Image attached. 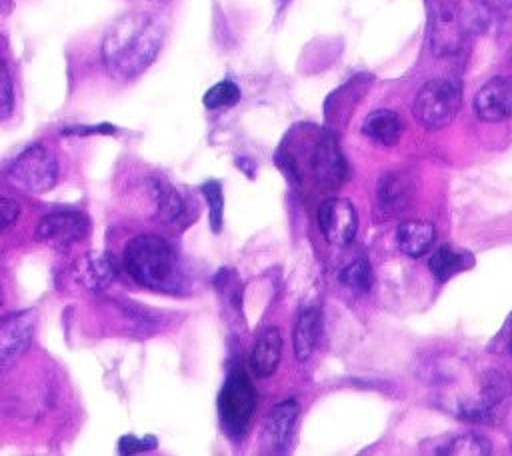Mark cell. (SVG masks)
I'll list each match as a JSON object with an SVG mask.
<instances>
[{"label": "cell", "mask_w": 512, "mask_h": 456, "mask_svg": "<svg viewBox=\"0 0 512 456\" xmlns=\"http://www.w3.org/2000/svg\"><path fill=\"white\" fill-rule=\"evenodd\" d=\"M164 24L150 12L134 10L116 18L102 40V62L116 80L140 76L158 56Z\"/></svg>", "instance_id": "6da1fadb"}, {"label": "cell", "mask_w": 512, "mask_h": 456, "mask_svg": "<svg viewBox=\"0 0 512 456\" xmlns=\"http://www.w3.org/2000/svg\"><path fill=\"white\" fill-rule=\"evenodd\" d=\"M276 160L294 182L310 178L332 188L346 178V162L334 136L312 126L294 128L282 142Z\"/></svg>", "instance_id": "7a4b0ae2"}, {"label": "cell", "mask_w": 512, "mask_h": 456, "mask_svg": "<svg viewBox=\"0 0 512 456\" xmlns=\"http://www.w3.org/2000/svg\"><path fill=\"white\" fill-rule=\"evenodd\" d=\"M126 272L152 290H174L180 282V262L172 244L160 236L142 234L132 238L122 254Z\"/></svg>", "instance_id": "3957f363"}, {"label": "cell", "mask_w": 512, "mask_h": 456, "mask_svg": "<svg viewBox=\"0 0 512 456\" xmlns=\"http://www.w3.org/2000/svg\"><path fill=\"white\" fill-rule=\"evenodd\" d=\"M6 180L26 194L48 192L58 180V160L44 144H32L8 164Z\"/></svg>", "instance_id": "277c9868"}, {"label": "cell", "mask_w": 512, "mask_h": 456, "mask_svg": "<svg viewBox=\"0 0 512 456\" xmlns=\"http://www.w3.org/2000/svg\"><path fill=\"white\" fill-rule=\"evenodd\" d=\"M460 104L462 92L458 82L450 78H434L418 90L412 112L426 130H440L456 118Z\"/></svg>", "instance_id": "5b68a950"}, {"label": "cell", "mask_w": 512, "mask_h": 456, "mask_svg": "<svg viewBox=\"0 0 512 456\" xmlns=\"http://www.w3.org/2000/svg\"><path fill=\"white\" fill-rule=\"evenodd\" d=\"M254 410L256 390L250 378L242 370L232 372L218 394V416L226 434L230 438H242L248 430Z\"/></svg>", "instance_id": "8992f818"}, {"label": "cell", "mask_w": 512, "mask_h": 456, "mask_svg": "<svg viewBox=\"0 0 512 456\" xmlns=\"http://www.w3.org/2000/svg\"><path fill=\"white\" fill-rule=\"evenodd\" d=\"M90 232V220L76 210H60L40 218L36 226V240L54 248L66 250L80 242Z\"/></svg>", "instance_id": "52a82bcc"}, {"label": "cell", "mask_w": 512, "mask_h": 456, "mask_svg": "<svg viewBox=\"0 0 512 456\" xmlns=\"http://www.w3.org/2000/svg\"><path fill=\"white\" fill-rule=\"evenodd\" d=\"M34 328V310H16L0 318V372L12 368L26 354Z\"/></svg>", "instance_id": "ba28073f"}, {"label": "cell", "mask_w": 512, "mask_h": 456, "mask_svg": "<svg viewBox=\"0 0 512 456\" xmlns=\"http://www.w3.org/2000/svg\"><path fill=\"white\" fill-rule=\"evenodd\" d=\"M318 226L330 244H350L358 228V214L354 204L346 198L324 200L318 208Z\"/></svg>", "instance_id": "9c48e42d"}, {"label": "cell", "mask_w": 512, "mask_h": 456, "mask_svg": "<svg viewBox=\"0 0 512 456\" xmlns=\"http://www.w3.org/2000/svg\"><path fill=\"white\" fill-rule=\"evenodd\" d=\"M476 116L484 122H500L512 116V76H494L478 88L472 100Z\"/></svg>", "instance_id": "30bf717a"}, {"label": "cell", "mask_w": 512, "mask_h": 456, "mask_svg": "<svg viewBox=\"0 0 512 456\" xmlns=\"http://www.w3.org/2000/svg\"><path fill=\"white\" fill-rule=\"evenodd\" d=\"M72 278L88 292L106 290L116 278V264L106 252H86L70 268Z\"/></svg>", "instance_id": "8fae6325"}, {"label": "cell", "mask_w": 512, "mask_h": 456, "mask_svg": "<svg viewBox=\"0 0 512 456\" xmlns=\"http://www.w3.org/2000/svg\"><path fill=\"white\" fill-rule=\"evenodd\" d=\"M300 406L294 398L278 402L266 416L264 422V442L270 452H284L290 444L292 430L298 418Z\"/></svg>", "instance_id": "7c38bea8"}, {"label": "cell", "mask_w": 512, "mask_h": 456, "mask_svg": "<svg viewBox=\"0 0 512 456\" xmlns=\"http://www.w3.org/2000/svg\"><path fill=\"white\" fill-rule=\"evenodd\" d=\"M416 194L414 180L404 172H388L378 180V204L388 214L404 212Z\"/></svg>", "instance_id": "4fadbf2b"}, {"label": "cell", "mask_w": 512, "mask_h": 456, "mask_svg": "<svg viewBox=\"0 0 512 456\" xmlns=\"http://www.w3.org/2000/svg\"><path fill=\"white\" fill-rule=\"evenodd\" d=\"M280 358H282V334L276 326H268L260 332L254 344V350L250 356L252 370L256 372V376L266 378L276 372Z\"/></svg>", "instance_id": "5bb4252c"}, {"label": "cell", "mask_w": 512, "mask_h": 456, "mask_svg": "<svg viewBox=\"0 0 512 456\" xmlns=\"http://www.w3.org/2000/svg\"><path fill=\"white\" fill-rule=\"evenodd\" d=\"M404 130L402 118L392 110H374L362 122V134L382 146H392L400 140Z\"/></svg>", "instance_id": "9a60e30c"}, {"label": "cell", "mask_w": 512, "mask_h": 456, "mask_svg": "<svg viewBox=\"0 0 512 456\" xmlns=\"http://www.w3.org/2000/svg\"><path fill=\"white\" fill-rule=\"evenodd\" d=\"M320 330H322V320H320V312L316 308H308V310L300 312L296 326H294V336H292L294 356L298 362L310 360V356L316 350Z\"/></svg>", "instance_id": "2e32d148"}, {"label": "cell", "mask_w": 512, "mask_h": 456, "mask_svg": "<svg viewBox=\"0 0 512 456\" xmlns=\"http://www.w3.org/2000/svg\"><path fill=\"white\" fill-rule=\"evenodd\" d=\"M436 238V230L430 222L424 220H412V222H404L396 228V242L398 248L412 258H418L422 254L428 252V248L432 246Z\"/></svg>", "instance_id": "e0dca14e"}, {"label": "cell", "mask_w": 512, "mask_h": 456, "mask_svg": "<svg viewBox=\"0 0 512 456\" xmlns=\"http://www.w3.org/2000/svg\"><path fill=\"white\" fill-rule=\"evenodd\" d=\"M154 204L158 218L168 226H184L186 222V202L184 198L166 182L154 184Z\"/></svg>", "instance_id": "ac0fdd59"}, {"label": "cell", "mask_w": 512, "mask_h": 456, "mask_svg": "<svg viewBox=\"0 0 512 456\" xmlns=\"http://www.w3.org/2000/svg\"><path fill=\"white\" fill-rule=\"evenodd\" d=\"M472 264H474L472 254H468V252H458V250H454L452 246H446V244L440 246V248L432 254V258H430V262H428L430 272L436 276L438 282H446V280L452 278L454 274H458V272L470 268Z\"/></svg>", "instance_id": "d6986e66"}, {"label": "cell", "mask_w": 512, "mask_h": 456, "mask_svg": "<svg viewBox=\"0 0 512 456\" xmlns=\"http://www.w3.org/2000/svg\"><path fill=\"white\" fill-rule=\"evenodd\" d=\"M434 48L436 52H454L460 44V32H458V24L452 12H442L436 20V28H434Z\"/></svg>", "instance_id": "ffe728a7"}, {"label": "cell", "mask_w": 512, "mask_h": 456, "mask_svg": "<svg viewBox=\"0 0 512 456\" xmlns=\"http://www.w3.org/2000/svg\"><path fill=\"white\" fill-rule=\"evenodd\" d=\"M442 454H454V456H460V454H472V456H484V454H490V442L480 436V434H472V432H466V434H458V436H452L444 448L440 450Z\"/></svg>", "instance_id": "44dd1931"}, {"label": "cell", "mask_w": 512, "mask_h": 456, "mask_svg": "<svg viewBox=\"0 0 512 456\" xmlns=\"http://www.w3.org/2000/svg\"><path fill=\"white\" fill-rule=\"evenodd\" d=\"M238 100H240V88L232 80H222V82L214 84L212 88L206 90V94L202 98L204 106L210 110L234 106Z\"/></svg>", "instance_id": "7402d4cb"}, {"label": "cell", "mask_w": 512, "mask_h": 456, "mask_svg": "<svg viewBox=\"0 0 512 456\" xmlns=\"http://www.w3.org/2000/svg\"><path fill=\"white\" fill-rule=\"evenodd\" d=\"M202 196L208 202V214H210V228L214 232L222 230V216H224V196H222V186L216 180H208L200 188Z\"/></svg>", "instance_id": "603a6c76"}, {"label": "cell", "mask_w": 512, "mask_h": 456, "mask_svg": "<svg viewBox=\"0 0 512 456\" xmlns=\"http://www.w3.org/2000/svg\"><path fill=\"white\" fill-rule=\"evenodd\" d=\"M340 282L356 292H366L372 284V272H370V264L364 258L354 260L352 264H348L342 272H340Z\"/></svg>", "instance_id": "cb8c5ba5"}, {"label": "cell", "mask_w": 512, "mask_h": 456, "mask_svg": "<svg viewBox=\"0 0 512 456\" xmlns=\"http://www.w3.org/2000/svg\"><path fill=\"white\" fill-rule=\"evenodd\" d=\"M12 102H14V96H12V80L6 72L4 66H0V120L10 116L12 112Z\"/></svg>", "instance_id": "d4e9b609"}, {"label": "cell", "mask_w": 512, "mask_h": 456, "mask_svg": "<svg viewBox=\"0 0 512 456\" xmlns=\"http://www.w3.org/2000/svg\"><path fill=\"white\" fill-rule=\"evenodd\" d=\"M150 448H156V438H152V436H144V438L124 436L118 442V452H122V454L142 452V450H150Z\"/></svg>", "instance_id": "484cf974"}, {"label": "cell", "mask_w": 512, "mask_h": 456, "mask_svg": "<svg viewBox=\"0 0 512 456\" xmlns=\"http://www.w3.org/2000/svg\"><path fill=\"white\" fill-rule=\"evenodd\" d=\"M18 214H20L18 202H14L12 198L0 196V232H4L6 228H10V226L16 222Z\"/></svg>", "instance_id": "4316f807"}, {"label": "cell", "mask_w": 512, "mask_h": 456, "mask_svg": "<svg viewBox=\"0 0 512 456\" xmlns=\"http://www.w3.org/2000/svg\"><path fill=\"white\" fill-rule=\"evenodd\" d=\"M0 304H2V286H0Z\"/></svg>", "instance_id": "83f0119b"}, {"label": "cell", "mask_w": 512, "mask_h": 456, "mask_svg": "<svg viewBox=\"0 0 512 456\" xmlns=\"http://www.w3.org/2000/svg\"><path fill=\"white\" fill-rule=\"evenodd\" d=\"M510 354H512V338H510Z\"/></svg>", "instance_id": "f1b7e54d"}, {"label": "cell", "mask_w": 512, "mask_h": 456, "mask_svg": "<svg viewBox=\"0 0 512 456\" xmlns=\"http://www.w3.org/2000/svg\"><path fill=\"white\" fill-rule=\"evenodd\" d=\"M0 6H2V0H0Z\"/></svg>", "instance_id": "f546056e"}]
</instances>
